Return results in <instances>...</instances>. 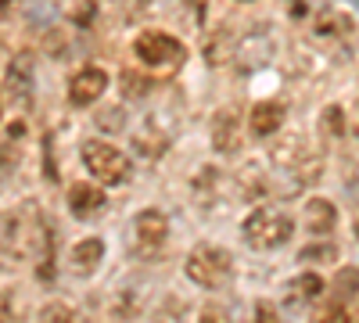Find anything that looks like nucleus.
<instances>
[{"instance_id": "obj_1", "label": "nucleus", "mask_w": 359, "mask_h": 323, "mask_svg": "<svg viewBox=\"0 0 359 323\" xmlns=\"http://www.w3.org/2000/svg\"><path fill=\"white\" fill-rule=\"evenodd\" d=\"M79 158H83V169L97 180V187H126L133 176L130 155L118 151L108 140H83Z\"/></svg>"}, {"instance_id": "obj_2", "label": "nucleus", "mask_w": 359, "mask_h": 323, "mask_svg": "<svg viewBox=\"0 0 359 323\" xmlns=\"http://www.w3.org/2000/svg\"><path fill=\"white\" fill-rule=\"evenodd\" d=\"M241 238L255 252H273L294 238V219L280 209V205H259V209L245 219Z\"/></svg>"}, {"instance_id": "obj_3", "label": "nucleus", "mask_w": 359, "mask_h": 323, "mask_svg": "<svg viewBox=\"0 0 359 323\" xmlns=\"http://www.w3.org/2000/svg\"><path fill=\"white\" fill-rule=\"evenodd\" d=\"M133 54H137V62L144 69H151L155 76H172L187 62V47L172 33H165V29H144V33H137Z\"/></svg>"}, {"instance_id": "obj_4", "label": "nucleus", "mask_w": 359, "mask_h": 323, "mask_svg": "<svg viewBox=\"0 0 359 323\" xmlns=\"http://www.w3.org/2000/svg\"><path fill=\"white\" fill-rule=\"evenodd\" d=\"M184 273L201 291H219L230 280V273H233V259L219 245H194L191 255L184 259Z\"/></svg>"}, {"instance_id": "obj_5", "label": "nucleus", "mask_w": 359, "mask_h": 323, "mask_svg": "<svg viewBox=\"0 0 359 323\" xmlns=\"http://www.w3.org/2000/svg\"><path fill=\"white\" fill-rule=\"evenodd\" d=\"M169 238V216L162 209H140L130 223V252L133 259H158L162 245Z\"/></svg>"}, {"instance_id": "obj_6", "label": "nucleus", "mask_w": 359, "mask_h": 323, "mask_svg": "<svg viewBox=\"0 0 359 323\" xmlns=\"http://www.w3.org/2000/svg\"><path fill=\"white\" fill-rule=\"evenodd\" d=\"M0 90H4V97H8V104L15 111H29L33 94H36V54L33 50H18L8 62Z\"/></svg>"}, {"instance_id": "obj_7", "label": "nucleus", "mask_w": 359, "mask_h": 323, "mask_svg": "<svg viewBox=\"0 0 359 323\" xmlns=\"http://www.w3.org/2000/svg\"><path fill=\"white\" fill-rule=\"evenodd\" d=\"M273 50H277L273 36H269V33H266L262 25H255L252 33H245L241 40H237V50H233V62L241 65L245 72H255V69H262L266 62H273Z\"/></svg>"}, {"instance_id": "obj_8", "label": "nucleus", "mask_w": 359, "mask_h": 323, "mask_svg": "<svg viewBox=\"0 0 359 323\" xmlns=\"http://www.w3.org/2000/svg\"><path fill=\"white\" fill-rule=\"evenodd\" d=\"M245 144V119L237 108H219L212 119V151L216 155H237Z\"/></svg>"}, {"instance_id": "obj_9", "label": "nucleus", "mask_w": 359, "mask_h": 323, "mask_svg": "<svg viewBox=\"0 0 359 323\" xmlns=\"http://www.w3.org/2000/svg\"><path fill=\"white\" fill-rule=\"evenodd\" d=\"M108 90V72L101 65H83L72 79H69V104L76 108H90L94 101H101Z\"/></svg>"}, {"instance_id": "obj_10", "label": "nucleus", "mask_w": 359, "mask_h": 323, "mask_svg": "<svg viewBox=\"0 0 359 323\" xmlns=\"http://www.w3.org/2000/svg\"><path fill=\"white\" fill-rule=\"evenodd\" d=\"M101 262H104V241H101V238H83V241L72 245L65 266H69L72 277L86 280V277H94V273L101 270Z\"/></svg>"}, {"instance_id": "obj_11", "label": "nucleus", "mask_w": 359, "mask_h": 323, "mask_svg": "<svg viewBox=\"0 0 359 323\" xmlns=\"http://www.w3.org/2000/svg\"><path fill=\"white\" fill-rule=\"evenodd\" d=\"M302 226L313 233V238H327L338 226V209L331 198H309L302 209Z\"/></svg>"}, {"instance_id": "obj_12", "label": "nucleus", "mask_w": 359, "mask_h": 323, "mask_svg": "<svg viewBox=\"0 0 359 323\" xmlns=\"http://www.w3.org/2000/svg\"><path fill=\"white\" fill-rule=\"evenodd\" d=\"M69 212L72 216H79V219H90V216H97L104 205H108V198H104V191L97 187V184H72L69 187Z\"/></svg>"}, {"instance_id": "obj_13", "label": "nucleus", "mask_w": 359, "mask_h": 323, "mask_svg": "<svg viewBox=\"0 0 359 323\" xmlns=\"http://www.w3.org/2000/svg\"><path fill=\"white\" fill-rule=\"evenodd\" d=\"M205 62L212 65V69H223V65H230L233 62V50H237V33L230 25H219L216 33H208L205 36Z\"/></svg>"}, {"instance_id": "obj_14", "label": "nucleus", "mask_w": 359, "mask_h": 323, "mask_svg": "<svg viewBox=\"0 0 359 323\" xmlns=\"http://www.w3.org/2000/svg\"><path fill=\"white\" fill-rule=\"evenodd\" d=\"M284 126V104L280 101H259L248 111V130L255 137H277Z\"/></svg>"}, {"instance_id": "obj_15", "label": "nucleus", "mask_w": 359, "mask_h": 323, "mask_svg": "<svg viewBox=\"0 0 359 323\" xmlns=\"http://www.w3.org/2000/svg\"><path fill=\"white\" fill-rule=\"evenodd\" d=\"M323 287L327 284H323L320 273H298V277H291L284 284V295H287L291 305H306V302H316L323 295Z\"/></svg>"}, {"instance_id": "obj_16", "label": "nucleus", "mask_w": 359, "mask_h": 323, "mask_svg": "<svg viewBox=\"0 0 359 323\" xmlns=\"http://www.w3.org/2000/svg\"><path fill=\"white\" fill-rule=\"evenodd\" d=\"M316 36H331V40H338V36H348L352 33V18L345 15V11H334V8H323V11H316Z\"/></svg>"}, {"instance_id": "obj_17", "label": "nucleus", "mask_w": 359, "mask_h": 323, "mask_svg": "<svg viewBox=\"0 0 359 323\" xmlns=\"http://www.w3.org/2000/svg\"><path fill=\"white\" fill-rule=\"evenodd\" d=\"M331 298H334L338 305L359 298V266H341V270L334 273V280H331Z\"/></svg>"}, {"instance_id": "obj_18", "label": "nucleus", "mask_w": 359, "mask_h": 323, "mask_svg": "<svg viewBox=\"0 0 359 323\" xmlns=\"http://www.w3.org/2000/svg\"><path fill=\"white\" fill-rule=\"evenodd\" d=\"M219 184H223L219 169H212V165H201V169H198V176H194V184H191L194 201H198V205H212V198L219 194Z\"/></svg>"}, {"instance_id": "obj_19", "label": "nucleus", "mask_w": 359, "mask_h": 323, "mask_svg": "<svg viewBox=\"0 0 359 323\" xmlns=\"http://www.w3.org/2000/svg\"><path fill=\"white\" fill-rule=\"evenodd\" d=\"M348 133V115L341 104H327L320 111V137L323 140H341Z\"/></svg>"}, {"instance_id": "obj_20", "label": "nucleus", "mask_w": 359, "mask_h": 323, "mask_svg": "<svg viewBox=\"0 0 359 323\" xmlns=\"http://www.w3.org/2000/svg\"><path fill=\"white\" fill-rule=\"evenodd\" d=\"M133 148L144 155V158H162L165 151H169V137L162 133V130H155V126H147V130H140L137 137H133Z\"/></svg>"}, {"instance_id": "obj_21", "label": "nucleus", "mask_w": 359, "mask_h": 323, "mask_svg": "<svg viewBox=\"0 0 359 323\" xmlns=\"http://www.w3.org/2000/svg\"><path fill=\"white\" fill-rule=\"evenodd\" d=\"M237 187H241V198H245V201H259V198L266 194V180L259 176V169H255V165H248V169L241 172Z\"/></svg>"}, {"instance_id": "obj_22", "label": "nucleus", "mask_w": 359, "mask_h": 323, "mask_svg": "<svg viewBox=\"0 0 359 323\" xmlns=\"http://www.w3.org/2000/svg\"><path fill=\"white\" fill-rule=\"evenodd\" d=\"M118 83H123V94H126V97H144V94H151V79L140 76V72H133V69H123Z\"/></svg>"}, {"instance_id": "obj_23", "label": "nucleus", "mask_w": 359, "mask_h": 323, "mask_svg": "<svg viewBox=\"0 0 359 323\" xmlns=\"http://www.w3.org/2000/svg\"><path fill=\"white\" fill-rule=\"evenodd\" d=\"M18 158H22L18 140H0V180H4V176H11V172L18 169Z\"/></svg>"}, {"instance_id": "obj_24", "label": "nucleus", "mask_w": 359, "mask_h": 323, "mask_svg": "<svg viewBox=\"0 0 359 323\" xmlns=\"http://www.w3.org/2000/svg\"><path fill=\"white\" fill-rule=\"evenodd\" d=\"M40 323H79V316L69 305H62V302H50V305H43Z\"/></svg>"}, {"instance_id": "obj_25", "label": "nucleus", "mask_w": 359, "mask_h": 323, "mask_svg": "<svg viewBox=\"0 0 359 323\" xmlns=\"http://www.w3.org/2000/svg\"><path fill=\"white\" fill-rule=\"evenodd\" d=\"M313 323H352V316H348L345 305L331 302V305H320V309L313 312Z\"/></svg>"}, {"instance_id": "obj_26", "label": "nucleus", "mask_w": 359, "mask_h": 323, "mask_svg": "<svg viewBox=\"0 0 359 323\" xmlns=\"http://www.w3.org/2000/svg\"><path fill=\"white\" fill-rule=\"evenodd\" d=\"M252 323H284V312L269 298H259L255 302V312H252Z\"/></svg>"}, {"instance_id": "obj_27", "label": "nucleus", "mask_w": 359, "mask_h": 323, "mask_svg": "<svg viewBox=\"0 0 359 323\" xmlns=\"http://www.w3.org/2000/svg\"><path fill=\"white\" fill-rule=\"evenodd\" d=\"M334 255H338L334 245H309L298 259H302V262H334Z\"/></svg>"}, {"instance_id": "obj_28", "label": "nucleus", "mask_w": 359, "mask_h": 323, "mask_svg": "<svg viewBox=\"0 0 359 323\" xmlns=\"http://www.w3.org/2000/svg\"><path fill=\"white\" fill-rule=\"evenodd\" d=\"M101 130H123V108H118V104H111V108H104V111H97V119H94Z\"/></svg>"}, {"instance_id": "obj_29", "label": "nucleus", "mask_w": 359, "mask_h": 323, "mask_svg": "<svg viewBox=\"0 0 359 323\" xmlns=\"http://www.w3.org/2000/svg\"><path fill=\"white\" fill-rule=\"evenodd\" d=\"M184 11H191V22L194 25H205V11H208V0H180Z\"/></svg>"}, {"instance_id": "obj_30", "label": "nucleus", "mask_w": 359, "mask_h": 323, "mask_svg": "<svg viewBox=\"0 0 359 323\" xmlns=\"http://www.w3.org/2000/svg\"><path fill=\"white\" fill-rule=\"evenodd\" d=\"M11 309H15L11 291H0V323H8V319H11Z\"/></svg>"}, {"instance_id": "obj_31", "label": "nucleus", "mask_w": 359, "mask_h": 323, "mask_svg": "<svg viewBox=\"0 0 359 323\" xmlns=\"http://www.w3.org/2000/svg\"><path fill=\"white\" fill-rule=\"evenodd\" d=\"M198 323H226V316H223L219 309H201V316H198Z\"/></svg>"}, {"instance_id": "obj_32", "label": "nucleus", "mask_w": 359, "mask_h": 323, "mask_svg": "<svg viewBox=\"0 0 359 323\" xmlns=\"http://www.w3.org/2000/svg\"><path fill=\"white\" fill-rule=\"evenodd\" d=\"M348 130L359 137V104H355V111H352V123H348Z\"/></svg>"}, {"instance_id": "obj_33", "label": "nucleus", "mask_w": 359, "mask_h": 323, "mask_svg": "<svg viewBox=\"0 0 359 323\" xmlns=\"http://www.w3.org/2000/svg\"><path fill=\"white\" fill-rule=\"evenodd\" d=\"M11 4H15V0H0V18L8 15V8H11Z\"/></svg>"}, {"instance_id": "obj_34", "label": "nucleus", "mask_w": 359, "mask_h": 323, "mask_svg": "<svg viewBox=\"0 0 359 323\" xmlns=\"http://www.w3.org/2000/svg\"><path fill=\"white\" fill-rule=\"evenodd\" d=\"M352 233H355V241H359V216H355V223H352Z\"/></svg>"}]
</instances>
